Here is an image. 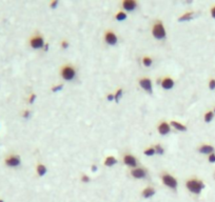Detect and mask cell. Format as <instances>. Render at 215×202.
<instances>
[{"label":"cell","mask_w":215,"mask_h":202,"mask_svg":"<svg viewBox=\"0 0 215 202\" xmlns=\"http://www.w3.org/2000/svg\"><path fill=\"white\" fill-rule=\"evenodd\" d=\"M63 87L62 84H59V85H56V87H53V89H52V92H54V93H56V92H59L61 91Z\"/></svg>","instance_id":"26"},{"label":"cell","mask_w":215,"mask_h":202,"mask_svg":"<svg viewBox=\"0 0 215 202\" xmlns=\"http://www.w3.org/2000/svg\"><path fill=\"white\" fill-rule=\"evenodd\" d=\"M193 16H194V13H192V12H189V13H186L185 15L180 16V17L178 18V21H179V22H182V21H188V20L192 19Z\"/></svg>","instance_id":"17"},{"label":"cell","mask_w":215,"mask_h":202,"mask_svg":"<svg viewBox=\"0 0 215 202\" xmlns=\"http://www.w3.org/2000/svg\"><path fill=\"white\" fill-rule=\"evenodd\" d=\"M57 5H58V1H57V0H54L53 2L51 3V7H52V9H55Z\"/></svg>","instance_id":"32"},{"label":"cell","mask_w":215,"mask_h":202,"mask_svg":"<svg viewBox=\"0 0 215 202\" xmlns=\"http://www.w3.org/2000/svg\"><path fill=\"white\" fill-rule=\"evenodd\" d=\"M214 179H215V173H214Z\"/></svg>","instance_id":"39"},{"label":"cell","mask_w":215,"mask_h":202,"mask_svg":"<svg viewBox=\"0 0 215 202\" xmlns=\"http://www.w3.org/2000/svg\"><path fill=\"white\" fill-rule=\"evenodd\" d=\"M36 99V94H31V96H30L29 98V103H34V101H35Z\"/></svg>","instance_id":"29"},{"label":"cell","mask_w":215,"mask_h":202,"mask_svg":"<svg viewBox=\"0 0 215 202\" xmlns=\"http://www.w3.org/2000/svg\"><path fill=\"white\" fill-rule=\"evenodd\" d=\"M209 87L210 90H214L215 89V79H211L210 82H209Z\"/></svg>","instance_id":"28"},{"label":"cell","mask_w":215,"mask_h":202,"mask_svg":"<svg viewBox=\"0 0 215 202\" xmlns=\"http://www.w3.org/2000/svg\"><path fill=\"white\" fill-rule=\"evenodd\" d=\"M139 84L146 92H148L149 94H152V81L149 78H142L139 80Z\"/></svg>","instance_id":"7"},{"label":"cell","mask_w":215,"mask_h":202,"mask_svg":"<svg viewBox=\"0 0 215 202\" xmlns=\"http://www.w3.org/2000/svg\"><path fill=\"white\" fill-rule=\"evenodd\" d=\"M211 15H212V17L215 19V7H213L212 10H211Z\"/></svg>","instance_id":"35"},{"label":"cell","mask_w":215,"mask_h":202,"mask_svg":"<svg viewBox=\"0 0 215 202\" xmlns=\"http://www.w3.org/2000/svg\"><path fill=\"white\" fill-rule=\"evenodd\" d=\"M81 181L82 182H85V183H87V182H90V178L87 177V176H82V178H81Z\"/></svg>","instance_id":"31"},{"label":"cell","mask_w":215,"mask_h":202,"mask_svg":"<svg viewBox=\"0 0 215 202\" xmlns=\"http://www.w3.org/2000/svg\"><path fill=\"white\" fill-rule=\"evenodd\" d=\"M142 63L145 67H151V64H152V59L149 57H145L142 59Z\"/></svg>","instance_id":"22"},{"label":"cell","mask_w":215,"mask_h":202,"mask_svg":"<svg viewBox=\"0 0 215 202\" xmlns=\"http://www.w3.org/2000/svg\"><path fill=\"white\" fill-rule=\"evenodd\" d=\"M37 174H38L40 177L44 176L45 174H47V167L43 164H38L37 165Z\"/></svg>","instance_id":"19"},{"label":"cell","mask_w":215,"mask_h":202,"mask_svg":"<svg viewBox=\"0 0 215 202\" xmlns=\"http://www.w3.org/2000/svg\"><path fill=\"white\" fill-rule=\"evenodd\" d=\"M105 42L110 45H114L117 43V37L113 32H107L105 36Z\"/></svg>","instance_id":"8"},{"label":"cell","mask_w":215,"mask_h":202,"mask_svg":"<svg viewBox=\"0 0 215 202\" xmlns=\"http://www.w3.org/2000/svg\"><path fill=\"white\" fill-rule=\"evenodd\" d=\"M30 44H31V47H33L34 50H39V49H42V47L45 45V43H44L43 38L41 37V36L37 35V36H34V37L32 38L31 41H30Z\"/></svg>","instance_id":"6"},{"label":"cell","mask_w":215,"mask_h":202,"mask_svg":"<svg viewBox=\"0 0 215 202\" xmlns=\"http://www.w3.org/2000/svg\"><path fill=\"white\" fill-rule=\"evenodd\" d=\"M125 18H127V14L123 13V12H119V13H117L116 15V19L118 20V21H122V20H125Z\"/></svg>","instance_id":"21"},{"label":"cell","mask_w":215,"mask_h":202,"mask_svg":"<svg viewBox=\"0 0 215 202\" xmlns=\"http://www.w3.org/2000/svg\"><path fill=\"white\" fill-rule=\"evenodd\" d=\"M155 152H156V154L162 155V154H164V149H162V147H161L160 144H157L156 147H155Z\"/></svg>","instance_id":"25"},{"label":"cell","mask_w":215,"mask_h":202,"mask_svg":"<svg viewBox=\"0 0 215 202\" xmlns=\"http://www.w3.org/2000/svg\"><path fill=\"white\" fill-rule=\"evenodd\" d=\"M170 131H171V127L167 122H162L159 124V127H158L159 134H161V135H167V134L170 133Z\"/></svg>","instance_id":"14"},{"label":"cell","mask_w":215,"mask_h":202,"mask_svg":"<svg viewBox=\"0 0 215 202\" xmlns=\"http://www.w3.org/2000/svg\"><path fill=\"white\" fill-rule=\"evenodd\" d=\"M75 75H76V72H75L74 67H70V65H67V67H63L62 70H61V76L64 80H67V81H71L75 78Z\"/></svg>","instance_id":"4"},{"label":"cell","mask_w":215,"mask_h":202,"mask_svg":"<svg viewBox=\"0 0 215 202\" xmlns=\"http://www.w3.org/2000/svg\"><path fill=\"white\" fill-rule=\"evenodd\" d=\"M122 93H123V91L121 89H119L118 91L116 92V94H115V101H116V102H118L119 100H120V98L122 97Z\"/></svg>","instance_id":"23"},{"label":"cell","mask_w":215,"mask_h":202,"mask_svg":"<svg viewBox=\"0 0 215 202\" xmlns=\"http://www.w3.org/2000/svg\"><path fill=\"white\" fill-rule=\"evenodd\" d=\"M161 179H162V182H164V184L166 185V186L170 187V189H176L177 181L173 176L168 175V174H165Z\"/></svg>","instance_id":"5"},{"label":"cell","mask_w":215,"mask_h":202,"mask_svg":"<svg viewBox=\"0 0 215 202\" xmlns=\"http://www.w3.org/2000/svg\"><path fill=\"white\" fill-rule=\"evenodd\" d=\"M152 34L156 39H165L166 38V30H165L164 25L161 22H157L156 24H154L152 30Z\"/></svg>","instance_id":"2"},{"label":"cell","mask_w":215,"mask_h":202,"mask_svg":"<svg viewBox=\"0 0 215 202\" xmlns=\"http://www.w3.org/2000/svg\"><path fill=\"white\" fill-rule=\"evenodd\" d=\"M136 7H137V3H136V1H134V0H125L122 2V7L129 12L135 10Z\"/></svg>","instance_id":"10"},{"label":"cell","mask_w":215,"mask_h":202,"mask_svg":"<svg viewBox=\"0 0 215 202\" xmlns=\"http://www.w3.org/2000/svg\"><path fill=\"white\" fill-rule=\"evenodd\" d=\"M117 163V160L115 159L113 156H110V157H107L105 158V166H113Z\"/></svg>","instance_id":"16"},{"label":"cell","mask_w":215,"mask_h":202,"mask_svg":"<svg viewBox=\"0 0 215 202\" xmlns=\"http://www.w3.org/2000/svg\"><path fill=\"white\" fill-rule=\"evenodd\" d=\"M0 202H4V201H3V200H2V199H0Z\"/></svg>","instance_id":"38"},{"label":"cell","mask_w":215,"mask_h":202,"mask_svg":"<svg viewBox=\"0 0 215 202\" xmlns=\"http://www.w3.org/2000/svg\"><path fill=\"white\" fill-rule=\"evenodd\" d=\"M123 162H125V164H127L128 166H131V167H135L137 165L136 158L131 155H125V157H123Z\"/></svg>","instance_id":"11"},{"label":"cell","mask_w":215,"mask_h":202,"mask_svg":"<svg viewBox=\"0 0 215 202\" xmlns=\"http://www.w3.org/2000/svg\"><path fill=\"white\" fill-rule=\"evenodd\" d=\"M30 116H31V112H30L29 110H25V111L22 113V117L24 118V119H29Z\"/></svg>","instance_id":"27"},{"label":"cell","mask_w":215,"mask_h":202,"mask_svg":"<svg viewBox=\"0 0 215 202\" xmlns=\"http://www.w3.org/2000/svg\"><path fill=\"white\" fill-rule=\"evenodd\" d=\"M92 171L93 172H96L97 171V166H96V165H92Z\"/></svg>","instance_id":"37"},{"label":"cell","mask_w":215,"mask_h":202,"mask_svg":"<svg viewBox=\"0 0 215 202\" xmlns=\"http://www.w3.org/2000/svg\"><path fill=\"white\" fill-rule=\"evenodd\" d=\"M171 125H172V127H174L175 129H178V131H180V132H185V131H187L186 125H182V123L176 122V121H172V122H171Z\"/></svg>","instance_id":"18"},{"label":"cell","mask_w":215,"mask_h":202,"mask_svg":"<svg viewBox=\"0 0 215 202\" xmlns=\"http://www.w3.org/2000/svg\"><path fill=\"white\" fill-rule=\"evenodd\" d=\"M61 47H62V49H67V47H69V43H67V41H63V42L61 43Z\"/></svg>","instance_id":"34"},{"label":"cell","mask_w":215,"mask_h":202,"mask_svg":"<svg viewBox=\"0 0 215 202\" xmlns=\"http://www.w3.org/2000/svg\"><path fill=\"white\" fill-rule=\"evenodd\" d=\"M131 175L136 179H142L147 176V172L146 169H134L131 171Z\"/></svg>","instance_id":"9"},{"label":"cell","mask_w":215,"mask_h":202,"mask_svg":"<svg viewBox=\"0 0 215 202\" xmlns=\"http://www.w3.org/2000/svg\"><path fill=\"white\" fill-rule=\"evenodd\" d=\"M47 50H49V43H45V45H44V51L47 52Z\"/></svg>","instance_id":"36"},{"label":"cell","mask_w":215,"mask_h":202,"mask_svg":"<svg viewBox=\"0 0 215 202\" xmlns=\"http://www.w3.org/2000/svg\"><path fill=\"white\" fill-rule=\"evenodd\" d=\"M213 116H214L213 112H208V113L205 115V121H206V122H211L213 119Z\"/></svg>","instance_id":"20"},{"label":"cell","mask_w":215,"mask_h":202,"mask_svg":"<svg viewBox=\"0 0 215 202\" xmlns=\"http://www.w3.org/2000/svg\"><path fill=\"white\" fill-rule=\"evenodd\" d=\"M187 189L193 194H199L205 189V183L200 180L191 179L187 182Z\"/></svg>","instance_id":"1"},{"label":"cell","mask_w":215,"mask_h":202,"mask_svg":"<svg viewBox=\"0 0 215 202\" xmlns=\"http://www.w3.org/2000/svg\"><path fill=\"white\" fill-rule=\"evenodd\" d=\"M209 162L211 163H215V154H211V155H209Z\"/></svg>","instance_id":"30"},{"label":"cell","mask_w":215,"mask_h":202,"mask_svg":"<svg viewBox=\"0 0 215 202\" xmlns=\"http://www.w3.org/2000/svg\"><path fill=\"white\" fill-rule=\"evenodd\" d=\"M114 99H115V96L113 95V94H109V95H108V100H109V101H113Z\"/></svg>","instance_id":"33"},{"label":"cell","mask_w":215,"mask_h":202,"mask_svg":"<svg viewBox=\"0 0 215 202\" xmlns=\"http://www.w3.org/2000/svg\"><path fill=\"white\" fill-rule=\"evenodd\" d=\"M21 163V159L18 155H9L7 158L4 159V164L9 167H17L19 166Z\"/></svg>","instance_id":"3"},{"label":"cell","mask_w":215,"mask_h":202,"mask_svg":"<svg viewBox=\"0 0 215 202\" xmlns=\"http://www.w3.org/2000/svg\"><path fill=\"white\" fill-rule=\"evenodd\" d=\"M161 85H162V87H164L165 90H171L174 87V81H173L172 78L167 77L161 81Z\"/></svg>","instance_id":"13"},{"label":"cell","mask_w":215,"mask_h":202,"mask_svg":"<svg viewBox=\"0 0 215 202\" xmlns=\"http://www.w3.org/2000/svg\"><path fill=\"white\" fill-rule=\"evenodd\" d=\"M155 195V189L153 187H146V189L142 191V197L148 199V198H151L152 196Z\"/></svg>","instance_id":"15"},{"label":"cell","mask_w":215,"mask_h":202,"mask_svg":"<svg viewBox=\"0 0 215 202\" xmlns=\"http://www.w3.org/2000/svg\"><path fill=\"white\" fill-rule=\"evenodd\" d=\"M214 113H215V109H214Z\"/></svg>","instance_id":"40"},{"label":"cell","mask_w":215,"mask_h":202,"mask_svg":"<svg viewBox=\"0 0 215 202\" xmlns=\"http://www.w3.org/2000/svg\"><path fill=\"white\" fill-rule=\"evenodd\" d=\"M154 154H156V152H155V149H153V147H150V149L145 151V155L146 156H153Z\"/></svg>","instance_id":"24"},{"label":"cell","mask_w":215,"mask_h":202,"mask_svg":"<svg viewBox=\"0 0 215 202\" xmlns=\"http://www.w3.org/2000/svg\"><path fill=\"white\" fill-rule=\"evenodd\" d=\"M199 153L205 154V155H211V154L214 153V147L212 145H209V144H204L198 149Z\"/></svg>","instance_id":"12"}]
</instances>
